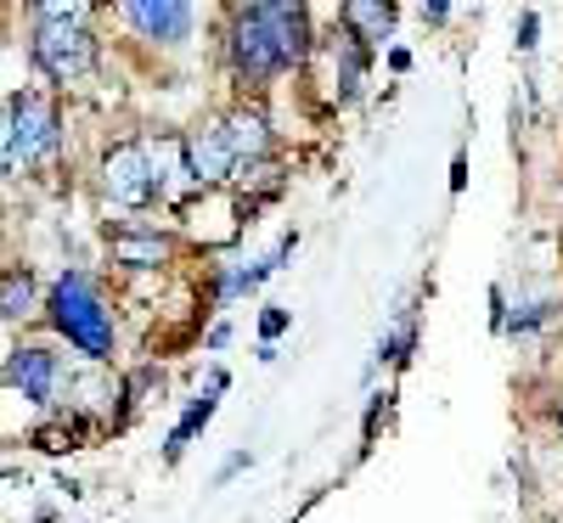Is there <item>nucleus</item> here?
<instances>
[{
	"mask_svg": "<svg viewBox=\"0 0 563 523\" xmlns=\"http://www.w3.org/2000/svg\"><path fill=\"white\" fill-rule=\"evenodd\" d=\"M231 52H238L243 79H254V85L282 74L288 63L305 57V12L299 7H249L238 18V40H231Z\"/></svg>",
	"mask_w": 563,
	"mask_h": 523,
	"instance_id": "f257e3e1",
	"label": "nucleus"
},
{
	"mask_svg": "<svg viewBox=\"0 0 563 523\" xmlns=\"http://www.w3.org/2000/svg\"><path fill=\"white\" fill-rule=\"evenodd\" d=\"M52 315L68 332V344H79L85 355H108L113 349V321H108L97 288H90L85 276H63L57 281L52 288Z\"/></svg>",
	"mask_w": 563,
	"mask_h": 523,
	"instance_id": "f03ea898",
	"label": "nucleus"
},
{
	"mask_svg": "<svg viewBox=\"0 0 563 523\" xmlns=\"http://www.w3.org/2000/svg\"><path fill=\"white\" fill-rule=\"evenodd\" d=\"M57 147V119L34 97H12L7 108V169L18 175V164H34L40 153Z\"/></svg>",
	"mask_w": 563,
	"mask_h": 523,
	"instance_id": "7ed1b4c3",
	"label": "nucleus"
},
{
	"mask_svg": "<svg viewBox=\"0 0 563 523\" xmlns=\"http://www.w3.org/2000/svg\"><path fill=\"white\" fill-rule=\"evenodd\" d=\"M90 57H97V45H90V34L79 23H45L34 34V63L52 79H79L90 68Z\"/></svg>",
	"mask_w": 563,
	"mask_h": 523,
	"instance_id": "20e7f679",
	"label": "nucleus"
},
{
	"mask_svg": "<svg viewBox=\"0 0 563 523\" xmlns=\"http://www.w3.org/2000/svg\"><path fill=\"white\" fill-rule=\"evenodd\" d=\"M102 186H108V198H113V203L141 209V203L153 198L158 175H153V164H147V153H141V147H119V153L108 158V169H102Z\"/></svg>",
	"mask_w": 563,
	"mask_h": 523,
	"instance_id": "39448f33",
	"label": "nucleus"
},
{
	"mask_svg": "<svg viewBox=\"0 0 563 523\" xmlns=\"http://www.w3.org/2000/svg\"><path fill=\"white\" fill-rule=\"evenodd\" d=\"M124 18L147 40H169V45L192 34V7H180V0H135Z\"/></svg>",
	"mask_w": 563,
	"mask_h": 523,
	"instance_id": "423d86ee",
	"label": "nucleus"
},
{
	"mask_svg": "<svg viewBox=\"0 0 563 523\" xmlns=\"http://www.w3.org/2000/svg\"><path fill=\"white\" fill-rule=\"evenodd\" d=\"M7 377H12V389H18L23 400H52V389H57V360L45 355V349H18V355L7 360Z\"/></svg>",
	"mask_w": 563,
	"mask_h": 523,
	"instance_id": "0eeeda50",
	"label": "nucleus"
},
{
	"mask_svg": "<svg viewBox=\"0 0 563 523\" xmlns=\"http://www.w3.org/2000/svg\"><path fill=\"white\" fill-rule=\"evenodd\" d=\"M186 164H192V180H225V169H231V147H225V135L220 130H209V135H192L186 141Z\"/></svg>",
	"mask_w": 563,
	"mask_h": 523,
	"instance_id": "6e6552de",
	"label": "nucleus"
},
{
	"mask_svg": "<svg viewBox=\"0 0 563 523\" xmlns=\"http://www.w3.org/2000/svg\"><path fill=\"white\" fill-rule=\"evenodd\" d=\"M220 135H225L231 158H260L265 153V119L260 113H231Z\"/></svg>",
	"mask_w": 563,
	"mask_h": 523,
	"instance_id": "1a4fd4ad",
	"label": "nucleus"
},
{
	"mask_svg": "<svg viewBox=\"0 0 563 523\" xmlns=\"http://www.w3.org/2000/svg\"><path fill=\"white\" fill-rule=\"evenodd\" d=\"M344 23L355 29L361 45H372V40H384V34H389L395 12L384 7V0H350V7H344Z\"/></svg>",
	"mask_w": 563,
	"mask_h": 523,
	"instance_id": "9d476101",
	"label": "nucleus"
},
{
	"mask_svg": "<svg viewBox=\"0 0 563 523\" xmlns=\"http://www.w3.org/2000/svg\"><path fill=\"white\" fill-rule=\"evenodd\" d=\"M220 389H225V377L214 371V377H209V394H203V400H192V411H186V416H180V427L169 434V456H180V450H186V439H192L198 427L214 416V394H220Z\"/></svg>",
	"mask_w": 563,
	"mask_h": 523,
	"instance_id": "9b49d317",
	"label": "nucleus"
},
{
	"mask_svg": "<svg viewBox=\"0 0 563 523\" xmlns=\"http://www.w3.org/2000/svg\"><path fill=\"white\" fill-rule=\"evenodd\" d=\"M113 254H119L124 265H158V259H164V243H158V236H119Z\"/></svg>",
	"mask_w": 563,
	"mask_h": 523,
	"instance_id": "f8f14e48",
	"label": "nucleus"
},
{
	"mask_svg": "<svg viewBox=\"0 0 563 523\" xmlns=\"http://www.w3.org/2000/svg\"><path fill=\"white\" fill-rule=\"evenodd\" d=\"M29 304H34V293H29V276H7V321L29 315Z\"/></svg>",
	"mask_w": 563,
	"mask_h": 523,
	"instance_id": "ddd939ff",
	"label": "nucleus"
},
{
	"mask_svg": "<svg viewBox=\"0 0 563 523\" xmlns=\"http://www.w3.org/2000/svg\"><path fill=\"white\" fill-rule=\"evenodd\" d=\"M40 29L45 23H85V7H74V0H52V7H34Z\"/></svg>",
	"mask_w": 563,
	"mask_h": 523,
	"instance_id": "4468645a",
	"label": "nucleus"
}]
</instances>
